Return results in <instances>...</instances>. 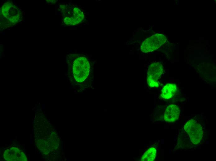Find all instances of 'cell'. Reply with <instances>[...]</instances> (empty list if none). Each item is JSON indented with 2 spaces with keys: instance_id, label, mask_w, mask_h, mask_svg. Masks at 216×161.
Masks as SVG:
<instances>
[{
  "instance_id": "cell-1",
  "label": "cell",
  "mask_w": 216,
  "mask_h": 161,
  "mask_svg": "<svg viewBox=\"0 0 216 161\" xmlns=\"http://www.w3.org/2000/svg\"><path fill=\"white\" fill-rule=\"evenodd\" d=\"M90 64L85 57L80 56L76 58L73 65V72L75 80L82 82L87 78L90 72Z\"/></svg>"
},
{
  "instance_id": "cell-2",
  "label": "cell",
  "mask_w": 216,
  "mask_h": 161,
  "mask_svg": "<svg viewBox=\"0 0 216 161\" xmlns=\"http://www.w3.org/2000/svg\"><path fill=\"white\" fill-rule=\"evenodd\" d=\"M167 38L163 34L156 33L146 39L142 43L141 50L145 53L153 51L159 48L166 42Z\"/></svg>"
},
{
  "instance_id": "cell-3",
  "label": "cell",
  "mask_w": 216,
  "mask_h": 161,
  "mask_svg": "<svg viewBox=\"0 0 216 161\" xmlns=\"http://www.w3.org/2000/svg\"><path fill=\"white\" fill-rule=\"evenodd\" d=\"M184 129L192 143L195 145L200 143L203 137V130L200 124L194 120H190L184 125Z\"/></svg>"
},
{
  "instance_id": "cell-4",
  "label": "cell",
  "mask_w": 216,
  "mask_h": 161,
  "mask_svg": "<svg viewBox=\"0 0 216 161\" xmlns=\"http://www.w3.org/2000/svg\"><path fill=\"white\" fill-rule=\"evenodd\" d=\"M163 72V66L160 62H154L149 66L147 76V82L150 87H158V80Z\"/></svg>"
},
{
  "instance_id": "cell-5",
  "label": "cell",
  "mask_w": 216,
  "mask_h": 161,
  "mask_svg": "<svg viewBox=\"0 0 216 161\" xmlns=\"http://www.w3.org/2000/svg\"><path fill=\"white\" fill-rule=\"evenodd\" d=\"M180 110L176 105L172 104L167 107L164 114V120L168 122H173L179 117Z\"/></svg>"
},
{
  "instance_id": "cell-6",
  "label": "cell",
  "mask_w": 216,
  "mask_h": 161,
  "mask_svg": "<svg viewBox=\"0 0 216 161\" xmlns=\"http://www.w3.org/2000/svg\"><path fill=\"white\" fill-rule=\"evenodd\" d=\"M73 14L70 16L66 17V24H70L71 25H75L80 23L84 18V14L83 13L79 8H75L74 9Z\"/></svg>"
},
{
  "instance_id": "cell-7",
  "label": "cell",
  "mask_w": 216,
  "mask_h": 161,
  "mask_svg": "<svg viewBox=\"0 0 216 161\" xmlns=\"http://www.w3.org/2000/svg\"><path fill=\"white\" fill-rule=\"evenodd\" d=\"M177 90V87L176 85L172 83L167 84L162 89L161 96L164 99H169L175 94Z\"/></svg>"
},
{
  "instance_id": "cell-8",
  "label": "cell",
  "mask_w": 216,
  "mask_h": 161,
  "mask_svg": "<svg viewBox=\"0 0 216 161\" xmlns=\"http://www.w3.org/2000/svg\"><path fill=\"white\" fill-rule=\"evenodd\" d=\"M156 149L153 147L150 148L143 155L141 161H153L156 157Z\"/></svg>"
}]
</instances>
